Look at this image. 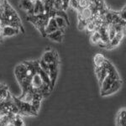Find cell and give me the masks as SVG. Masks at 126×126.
Masks as SVG:
<instances>
[{"label":"cell","mask_w":126,"mask_h":126,"mask_svg":"<svg viewBox=\"0 0 126 126\" xmlns=\"http://www.w3.org/2000/svg\"><path fill=\"white\" fill-rule=\"evenodd\" d=\"M12 97H13V101L15 104L19 109V115H36L38 113V111L32 107L30 103L24 102V101L20 100L19 98L14 96H12Z\"/></svg>","instance_id":"cell-1"},{"label":"cell","mask_w":126,"mask_h":126,"mask_svg":"<svg viewBox=\"0 0 126 126\" xmlns=\"http://www.w3.org/2000/svg\"><path fill=\"white\" fill-rule=\"evenodd\" d=\"M95 15H96V13L90 8H86V9H82L78 11V20H85V21L89 22L90 20L93 19Z\"/></svg>","instance_id":"cell-2"},{"label":"cell","mask_w":126,"mask_h":126,"mask_svg":"<svg viewBox=\"0 0 126 126\" xmlns=\"http://www.w3.org/2000/svg\"><path fill=\"white\" fill-rule=\"evenodd\" d=\"M58 64L59 62H52L48 64V67H49V77L50 79V82H51V87L52 88L55 86V83H56V78H57V74H58Z\"/></svg>","instance_id":"cell-3"},{"label":"cell","mask_w":126,"mask_h":126,"mask_svg":"<svg viewBox=\"0 0 126 126\" xmlns=\"http://www.w3.org/2000/svg\"><path fill=\"white\" fill-rule=\"evenodd\" d=\"M125 34V30H122V31L117 32L115 37L113 38V39H112L111 40H109L105 49H107V50H110V49H113V48L116 47V46H118L119 44H120L121 40L124 39Z\"/></svg>","instance_id":"cell-4"},{"label":"cell","mask_w":126,"mask_h":126,"mask_svg":"<svg viewBox=\"0 0 126 126\" xmlns=\"http://www.w3.org/2000/svg\"><path fill=\"white\" fill-rule=\"evenodd\" d=\"M15 73L16 78H17L18 82H20L21 81H24L26 78V65L25 63L23 62L21 64H19L15 67Z\"/></svg>","instance_id":"cell-5"},{"label":"cell","mask_w":126,"mask_h":126,"mask_svg":"<svg viewBox=\"0 0 126 126\" xmlns=\"http://www.w3.org/2000/svg\"><path fill=\"white\" fill-rule=\"evenodd\" d=\"M42 60L46 63H47V64H50V63H52V62H59V57H58L57 53H56V51L49 50L45 52V54L43 55V56H42Z\"/></svg>","instance_id":"cell-6"},{"label":"cell","mask_w":126,"mask_h":126,"mask_svg":"<svg viewBox=\"0 0 126 126\" xmlns=\"http://www.w3.org/2000/svg\"><path fill=\"white\" fill-rule=\"evenodd\" d=\"M20 32V30L17 28L12 27L9 25H5L2 29V38L3 37H10V36H14L15 34H18Z\"/></svg>","instance_id":"cell-7"},{"label":"cell","mask_w":126,"mask_h":126,"mask_svg":"<svg viewBox=\"0 0 126 126\" xmlns=\"http://www.w3.org/2000/svg\"><path fill=\"white\" fill-rule=\"evenodd\" d=\"M20 8L25 10L27 12L28 15H34V3L30 0H20Z\"/></svg>","instance_id":"cell-8"},{"label":"cell","mask_w":126,"mask_h":126,"mask_svg":"<svg viewBox=\"0 0 126 126\" xmlns=\"http://www.w3.org/2000/svg\"><path fill=\"white\" fill-rule=\"evenodd\" d=\"M63 34H64V30L58 29L57 30H56V31L52 32V33L46 34V37H47L48 39L53 40V41L62 42L63 40Z\"/></svg>","instance_id":"cell-9"},{"label":"cell","mask_w":126,"mask_h":126,"mask_svg":"<svg viewBox=\"0 0 126 126\" xmlns=\"http://www.w3.org/2000/svg\"><path fill=\"white\" fill-rule=\"evenodd\" d=\"M122 86V81L121 79H119V80H116L113 84L111 85V87H109V89L103 93V96H108V95H110V94H113V93H116L117 91L119 90V88L121 87Z\"/></svg>","instance_id":"cell-10"},{"label":"cell","mask_w":126,"mask_h":126,"mask_svg":"<svg viewBox=\"0 0 126 126\" xmlns=\"http://www.w3.org/2000/svg\"><path fill=\"white\" fill-rule=\"evenodd\" d=\"M58 30V26L56 24V22L55 20V18H50L48 20V23H47V25L46 26V34H50L52 32L56 31V30Z\"/></svg>","instance_id":"cell-11"},{"label":"cell","mask_w":126,"mask_h":126,"mask_svg":"<svg viewBox=\"0 0 126 126\" xmlns=\"http://www.w3.org/2000/svg\"><path fill=\"white\" fill-rule=\"evenodd\" d=\"M34 15H40L45 14V8L43 4V1L41 0H36L34 3Z\"/></svg>","instance_id":"cell-12"},{"label":"cell","mask_w":126,"mask_h":126,"mask_svg":"<svg viewBox=\"0 0 126 126\" xmlns=\"http://www.w3.org/2000/svg\"><path fill=\"white\" fill-rule=\"evenodd\" d=\"M126 110L125 109H123L119 111L117 116V126H126Z\"/></svg>","instance_id":"cell-13"},{"label":"cell","mask_w":126,"mask_h":126,"mask_svg":"<svg viewBox=\"0 0 126 126\" xmlns=\"http://www.w3.org/2000/svg\"><path fill=\"white\" fill-rule=\"evenodd\" d=\"M37 73L40 75V77L42 79V81L44 82V83H46V85H48V86H50V87H51V89H53L52 88V87H51V82H50V77H49V75L46 73V72H44L43 70H42L41 68L39 67L38 68V70H37Z\"/></svg>","instance_id":"cell-14"},{"label":"cell","mask_w":126,"mask_h":126,"mask_svg":"<svg viewBox=\"0 0 126 126\" xmlns=\"http://www.w3.org/2000/svg\"><path fill=\"white\" fill-rule=\"evenodd\" d=\"M105 60H106V58L104 57V56H103V54H101V53L96 54V56L93 58V62H94L95 66H102Z\"/></svg>","instance_id":"cell-15"},{"label":"cell","mask_w":126,"mask_h":126,"mask_svg":"<svg viewBox=\"0 0 126 126\" xmlns=\"http://www.w3.org/2000/svg\"><path fill=\"white\" fill-rule=\"evenodd\" d=\"M55 20L56 22V24L58 26V29L62 30H65V29L67 26V24H66V20L63 19L61 16H55Z\"/></svg>","instance_id":"cell-16"},{"label":"cell","mask_w":126,"mask_h":126,"mask_svg":"<svg viewBox=\"0 0 126 126\" xmlns=\"http://www.w3.org/2000/svg\"><path fill=\"white\" fill-rule=\"evenodd\" d=\"M90 40H91V42L92 44L93 45H97L101 41V35L99 34V32L97 30H95L93 31L92 34H91V36H90Z\"/></svg>","instance_id":"cell-17"},{"label":"cell","mask_w":126,"mask_h":126,"mask_svg":"<svg viewBox=\"0 0 126 126\" xmlns=\"http://www.w3.org/2000/svg\"><path fill=\"white\" fill-rule=\"evenodd\" d=\"M12 123L14 124L15 126H25L24 125V120L22 119L21 115L19 114H15L14 119H12Z\"/></svg>","instance_id":"cell-18"},{"label":"cell","mask_w":126,"mask_h":126,"mask_svg":"<svg viewBox=\"0 0 126 126\" xmlns=\"http://www.w3.org/2000/svg\"><path fill=\"white\" fill-rule=\"evenodd\" d=\"M55 14H56V16H61V17H62L63 19L66 20V24H67V25H69V24H70V23H69V19H68L67 14H66V11H63V10H56Z\"/></svg>","instance_id":"cell-19"},{"label":"cell","mask_w":126,"mask_h":126,"mask_svg":"<svg viewBox=\"0 0 126 126\" xmlns=\"http://www.w3.org/2000/svg\"><path fill=\"white\" fill-rule=\"evenodd\" d=\"M39 65H40V67L41 68L42 70L44 71V72H46L49 75V67H48V64H47V63H46L41 59V60L39 61Z\"/></svg>","instance_id":"cell-20"},{"label":"cell","mask_w":126,"mask_h":126,"mask_svg":"<svg viewBox=\"0 0 126 126\" xmlns=\"http://www.w3.org/2000/svg\"><path fill=\"white\" fill-rule=\"evenodd\" d=\"M69 6L72 7L73 9H75L76 11L79 10V6H78V0H70L69 1Z\"/></svg>","instance_id":"cell-21"},{"label":"cell","mask_w":126,"mask_h":126,"mask_svg":"<svg viewBox=\"0 0 126 126\" xmlns=\"http://www.w3.org/2000/svg\"><path fill=\"white\" fill-rule=\"evenodd\" d=\"M69 1L70 0H62V10L63 11H66L69 7Z\"/></svg>","instance_id":"cell-22"},{"label":"cell","mask_w":126,"mask_h":126,"mask_svg":"<svg viewBox=\"0 0 126 126\" xmlns=\"http://www.w3.org/2000/svg\"><path fill=\"white\" fill-rule=\"evenodd\" d=\"M117 14H118V15L119 16V18H120L121 19L125 20V8H124V9H122L120 12H119V13H117Z\"/></svg>","instance_id":"cell-23"},{"label":"cell","mask_w":126,"mask_h":126,"mask_svg":"<svg viewBox=\"0 0 126 126\" xmlns=\"http://www.w3.org/2000/svg\"><path fill=\"white\" fill-rule=\"evenodd\" d=\"M6 126H15V125H14V124L12 123V122H9V123L8 124V125H6Z\"/></svg>","instance_id":"cell-24"},{"label":"cell","mask_w":126,"mask_h":126,"mask_svg":"<svg viewBox=\"0 0 126 126\" xmlns=\"http://www.w3.org/2000/svg\"><path fill=\"white\" fill-rule=\"evenodd\" d=\"M30 1H31V2H33V3H34V2H35L36 0H30Z\"/></svg>","instance_id":"cell-25"},{"label":"cell","mask_w":126,"mask_h":126,"mask_svg":"<svg viewBox=\"0 0 126 126\" xmlns=\"http://www.w3.org/2000/svg\"><path fill=\"white\" fill-rule=\"evenodd\" d=\"M41 1H44V0H41Z\"/></svg>","instance_id":"cell-26"}]
</instances>
